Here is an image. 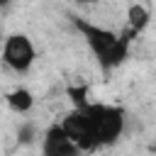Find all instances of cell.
<instances>
[{
    "label": "cell",
    "mask_w": 156,
    "mask_h": 156,
    "mask_svg": "<svg viewBox=\"0 0 156 156\" xmlns=\"http://www.w3.org/2000/svg\"><path fill=\"white\" fill-rule=\"evenodd\" d=\"M127 20H129V32L136 34V32H141V29L146 27V22H149V10H146L144 5H132V7L127 10Z\"/></svg>",
    "instance_id": "52a82bcc"
},
{
    "label": "cell",
    "mask_w": 156,
    "mask_h": 156,
    "mask_svg": "<svg viewBox=\"0 0 156 156\" xmlns=\"http://www.w3.org/2000/svg\"><path fill=\"white\" fill-rule=\"evenodd\" d=\"M58 127L63 129V134L73 141V146H76L78 151H95V149H98L95 136H93V129H90V122H88V117H85L80 110H71V112L61 119Z\"/></svg>",
    "instance_id": "277c9868"
},
{
    "label": "cell",
    "mask_w": 156,
    "mask_h": 156,
    "mask_svg": "<svg viewBox=\"0 0 156 156\" xmlns=\"http://www.w3.org/2000/svg\"><path fill=\"white\" fill-rule=\"evenodd\" d=\"M37 58L34 44L27 34H10L2 44V63L15 73H27Z\"/></svg>",
    "instance_id": "3957f363"
},
{
    "label": "cell",
    "mask_w": 156,
    "mask_h": 156,
    "mask_svg": "<svg viewBox=\"0 0 156 156\" xmlns=\"http://www.w3.org/2000/svg\"><path fill=\"white\" fill-rule=\"evenodd\" d=\"M41 154L44 156H80V151L73 146V141L63 134L58 124H51L44 134L41 141Z\"/></svg>",
    "instance_id": "5b68a950"
},
{
    "label": "cell",
    "mask_w": 156,
    "mask_h": 156,
    "mask_svg": "<svg viewBox=\"0 0 156 156\" xmlns=\"http://www.w3.org/2000/svg\"><path fill=\"white\" fill-rule=\"evenodd\" d=\"M5 100H7V107L10 110H15V112H29L32 110V105H34V95L27 90V88H15V90H10L7 95H5Z\"/></svg>",
    "instance_id": "8992f818"
},
{
    "label": "cell",
    "mask_w": 156,
    "mask_h": 156,
    "mask_svg": "<svg viewBox=\"0 0 156 156\" xmlns=\"http://www.w3.org/2000/svg\"><path fill=\"white\" fill-rule=\"evenodd\" d=\"M68 95H71V100H73V110H80V107H85V105L90 102V100L85 98V95H88V90H85L83 85H80V88H76V85H73V88H68Z\"/></svg>",
    "instance_id": "ba28073f"
},
{
    "label": "cell",
    "mask_w": 156,
    "mask_h": 156,
    "mask_svg": "<svg viewBox=\"0 0 156 156\" xmlns=\"http://www.w3.org/2000/svg\"><path fill=\"white\" fill-rule=\"evenodd\" d=\"M80 112L88 117L93 136L98 149L100 146H110L115 144L122 132H124V110L115 107V105H102V102H88L85 107H80Z\"/></svg>",
    "instance_id": "7a4b0ae2"
},
{
    "label": "cell",
    "mask_w": 156,
    "mask_h": 156,
    "mask_svg": "<svg viewBox=\"0 0 156 156\" xmlns=\"http://www.w3.org/2000/svg\"><path fill=\"white\" fill-rule=\"evenodd\" d=\"M10 5V0H0V7H7Z\"/></svg>",
    "instance_id": "30bf717a"
},
{
    "label": "cell",
    "mask_w": 156,
    "mask_h": 156,
    "mask_svg": "<svg viewBox=\"0 0 156 156\" xmlns=\"http://www.w3.org/2000/svg\"><path fill=\"white\" fill-rule=\"evenodd\" d=\"M73 2H76V5H95L98 0H73Z\"/></svg>",
    "instance_id": "9c48e42d"
},
{
    "label": "cell",
    "mask_w": 156,
    "mask_h": 156,
    "mask_svg": "<svg viewBox=\"0 0 156 156\" xmlns=\"http://www.w3.org/2000/svg\"><path fill=\"white\" fill-rule=\"evenodd\" d=\"M73 24H76V29L85 37L90 51L95 54V58L100 61V66H102L105 71L119 66V63L127 58L129 34L117 37V34L110 32V29H102V27H98V24H88V22H83L80 17H73Z\"/></svg>",
    "instance_id": "6da1fadb"
}]
</instances>
